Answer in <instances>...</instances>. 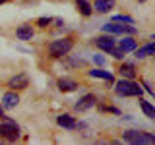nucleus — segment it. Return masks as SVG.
Returning a JSON list of instances; mask_svg holds the SVG:
<instances>
[{
  "instance_id": "6e6552de",
  "label": "nucleus",
  "mask_w": 155,
  "mask_h": 145,
  "mask_svg": "<svg viewBox=\"0 0 155 145\" xmlns=\"http://www.w3.org/2000/svg\"><path fill=\"white\" fill-rule=\"evenodd\" d=\"M93 105H95V97L93 95H84V97L78 99V103L74 105V108L78 110V112H85V110L93 108Z\"/></svg>"
},
{
  "instance_id": "ddd939ff",
  "label": "nucleus",
  "mask_w": 155,
  "mask_h": 145,
  "mask_svg": "<svg viewBox=\"0 0 155 145\" xmlns=\"http://www.w3.org/2000/svg\"><path fill=\"white\" fill-rule=\"evenodd\" d=\"M136 45H138V41L132 37V35H128V37H122L118 41V47L122 48L124 52H132V50H136Z\"/></svg>"
},
{
  "instance_id": "7ed1b4c3",
  "label": "nucleus",
  "mask_w": 155,
  "mask_h": 145,
  "mask_svg": "<svg viewBox=\"0 0 155 145\" xmlns=\"http://www.w3.org/2000/svg\"><path fill=\"white\" fill-rule=\"evenodd\" d=\"M122 139L128 143H134V145H151L155 143V134H147V132H136V130H128V132L122 134Z\"/></svg>"
},
{
  "instance_id": "1a4fd4ad",
  "label": "nucleus",
  "mask_w": 155,
  "mask_h": 145,
  "mask_svg": "<svg viewBox=\"0 0 155 145\" xmlns=\"http://www.w3.org/2000/svg\"><path fill=\"white\" fill-rule=\"evenodd\" d=\"M18 105H19V97L16 91H8L2 97V108H16Z\"/></svg>"
},
{
  "instance_id": "f8f14e48",
  "label": "nucleus",
  "mask_w": 155,
  "mask_h": 145,
  "mask_svg": "<svg viewBox=\"0 0 155 145\" xmlns=\"http://www.w3.org/2000/svg\"><path fill=\"white\" fill-rule=\"evenodd\" d=\"M56 122H58V126H62V128H66V130H74L76 126H78L76 118H74V116H70V114H60L56 118Z\"/></svg>"
},
{
  "instance_id": "423d86ee",
  "label": "nucleus",
  "mask_w": 155,
  "mask_h": 145,
  "mask_svg": "<svg viewBox=\"0 0 155 145\" xmlns=\"http://www.w3.org/2000/svg\"><path fill=\"white\" fill-rule=\"evenodd\" d=\"M93 43H95V47H99L101 50H105V52H109L113 47H116V41H114V37L110 35V33H107V35H101V37H95Z\"/></svg>"
},
{
  "instance_id": "aec40b11",
  "label": "nucleus",
  "mask_w": 155,
  "mask_h": 145,
  "mask_svg": "<svg viewBox=\"0 0 155 145\" xmlns=\"http://www.w3.org/2000/svg\"><path fill=\"white\" fill-rule=\"evenodd\" d=\"M113 21H116V23H126V25H134V19L130 18V16H122V14L113 16Z\"/></svg>"
},
{
  "instance_id": "20e7f679",
  "label": "nucleus",
  "mask_w": 155,
  "mask_h": 145,
  "mask_svg": "<svg viewBox=\"0 0 155 145\" xmlns=\"http://www.w3.org/2000/svg\"><path fill=\"white\" fill-rule=\"evenodd\" d=\"M19 137V126L14 122V120H4L0 122V139L4 141H16Z\"/></svg>"
},
{
  "instance_id": "6ab92c4d",
  "label": "nucleus",
  "mask_w": 155,
  "mask_h": 145,
  "mask_svg": "<svg viewBox=\"0 0 155 145\" xmlns=\"http://www.w3.org/2000/svg\"><path fill=\"white\" fill-rule=\"evenodd\" d=\"M76 6L84 16H91V12H93V6H91L87 0H76Z\"/></svg>"
},
{
  "instance_id": "5701e85b",
  "label": "nucleus",
  "mask_w": 155,
  "mask_h": 145,
  "mask_svg": "<svg viewBox=\"0 0 155 145\" xmlns=\"http://www.w3.org/2000/svg\"><path fill=\"white\" fill-rule=\"evenodd\" d=\"M93 62H95L97 66H103L107 60H105V56H103V54H93Z\"/></svg>"
},
{
  "instance_id": "393cba45",
  "label": "nucleus",
  "mask_w": 155,
  "mask_h": 145,
  "mask_svg": "<svg viewBox=\"0 0 155 145\" xmlns=\"http://www.w3.org/2000/svg\"><path fill=\"white\" fill-rule=\"evenodd\" d=\"M0 118H4V114H2V105H0Z\"/></svg>"
},
{
  "instance_id": "b1692460",
  "label": "nucleus",
  "mask_w": 155,
  "mask_h": 145,
  "mask_svg": "<svg viewBox=\"0 0 155 145\" xmlns=\"http://www.w3.org/2000/svg\"><path fill=\"white\" fill-rule=\"evenodd\" d=\"M143 87H145V89H147V91H149L151 95H155V91L151 89V87H149V83H147V81H143Z\"/></svg>"
},
{
  "instance_id": "f257e3e1",
  "label": "nucleus",
  "mask_w": 155,
  "mask_h": 145,
  "mask_svg": "<svg viewBox=\"0 0 155 145\" xmlns=\"http://www.w3.org/2000/svg\"><path fill=\"white\" fill-rule=\"evenodd\" d=\"M114 91L120 97H140L143 89L140 87V83H136L134 79H126V77H122L120 81L114 83Z\"/></svg>"
},
{
  "instance_id": "0eeeda50",
  "label": "nucleus",
  "mask_w": 155,
  "mask_h": 145,
  "mask_svg": "<svg viewBox=\"0 0 155 145\" xmlns=\"http://www.w3.org/2000/svg\"><path fill=\"white\" fill-rule=\"evenodd\" d=\"M29 85V77L27 74H18V76H14V77H10L8 79V87L10 89H25V87Z\"/></svg>"
},
{
  "instance_id": "dca6fc26",
  "label": "nucleus",
  "mask_w": 155,
  "mask_h": 145,
  "mask_svg": "<svg viewBox=\"0 0 155 145\" xmlns=\"http://www.w3.org/2000/svg\"><path fill=\"white\" fill-rule=\"evenodd\" d=\"M153 47H155V43H149V45H143V47L136 48V50H134L136 58H145V56H153Z\"/></svg>"
},
{
  "instance_id": "2eb2a0df",
  "label": "nucleus",
  "mask_w": 155,
  "mask_h": 145,
  "mask_svg": "<svg viewBox=\"0 0 155 145\" xmlns=\"http://www.w3.org/2000/svg\"><path fill=\"white\" fill-rule=\"evenodd\" d=\"M16 37L19 39V41H31V39H33V29H31V25H19L16 29Z\"/></svg>"
},
{
  "instance_id": "cd10ccee",
  "label": "nucleus",
  "mask_w": 155,
  "mask_h": 145,
  "mask_svg": "<svg viewBox=\"0 0 155 145\" xmlns=\"http://www.w3.org/2000/svg\"><path fill=\"white\" fill-rule=\"evenodd\" d=\"M140 2H143V0H140Z\"/></svg>"
},
{
  "instance_id": "bb28decb",
  "label": "nucleus",
  "mask_w": 155,
  "mask_h": 145,
  "mask_svg": "<svg viewBox=\"0 0 155 145\" xmlns=\"http://www.w3.org/2000/svg\"><path fill=\"white\" fill-rule=\"evenodd\" d=\"M151 39H153V41H155V33H153V35H151Z\"/></svg>"
},
{
  "instance_id": "39448f33",
  "label": "nucleus",
  "mask_w": 155,
  "mask_h": 145,
  "mask_svg": "<svg viewBox=\"0 0 155 145\" xmlns=\"http://www.w3.org/2000/svg\"><path fill=\"white\" fill-rule=\"evenodd\" d=\"M103 31L105 33H110V35H134L136 33V27L134 25H126V23H116V21H110V23H105L103 25Z\"/></svg>"
},
{
  "instance_id": "412c9836",
  "label": "nucleus",
  "mask_w": 155,
  "mask_h": 145,
  "mask_svg": "<svg viewBox=\"0 0 155 145\" xmlns=\"http://www.w3.org/2000/svg\"><path fill=\"white\" fill-rule=\"evenodd\" d=\"M109 54H113L114 58H118V60H120V58H124V54H126V52L122 50V48H116V47H113V48H110V50H109Z\"/></svg>"
},
{
  "instance_id": "4be33fe9",
  "label": "nucleus",
  "mask_w": 155,
  "mask_h": 145,
  "mask_svg": "<svg viewBox=\"0 0 155 145\" xmlns=\"http://www.w3.org/2000/svg\"><path fill=\"white\" fill-rule=\"evenodd\" d=\"M48 23H52V18H39L37 19V25L39 27H47Z\"/></svg>"
},
{
  "instance_id": "f3484780",
  "label": "nucleus",
  "mask_w": 155,
  "mask_h": 145,
  "mask_svg": "<svg viewBox=\"0 0 155 145\" xmlns=\"http://www.w3.org/2000/svg\"><path fill=\"white\" fill-rule=\"evenodd\" d=\"M140 108L143 110V114L147 116V118H151L155 120V106L149 103V101H145V99H140Z\"/></svg>"
},
{
  "instance_id": "4468645a",
  "label": "nucleus",
  "mask_w": 155,
  "mask_h": 145,
  "mask_svg": "<svg viewBox=\"0 0 155 145\" xmlns=\"http://www.w3.org/2000/svg\"><path fill=\"white\" fill-rule=\"evenodd\" d=\"M91 77H99V79H105L107 83H114V76L110 74V72H105V70H101V68H95V70H91V72H87Z\"/></svg>"
},
{
  "instance_id": "f03ea898",
  "label": "nucleus",
  "mask_w": 155,
  "mask_h": 145,
  "mask_svg": "<svg viewBox=\"0 0 155 145\" xmlns=\"http://www.w3.org/2000/svg\"><path fill=\"white\" fill-rule=\"evenodd\" d=\"M72 47H74L72 39H68V37L56 39V41H52L51 45H48V56L51 58H62L72 50Z\"/></svg>"
},
{
  "instance_id": "a878e982",
  "label": "nucleus",
  "mask_w": 155,
  "mask_h": 145,
  "mask_svg": "<svg viewBox=\"0 0 155 145\" xmlns=\"http://www.w3.org/2000/svg\"><path fill=\"white\" fill-rule=\"evenodd\" d=\"M8 2V0H0V4H6Z\"/></svg>"
},
{
  "instance_id": "9b49d317",
  "label": "nucleus",
  "mask_w": 155,
  "mask_h": 145,
  "mask_svg": "<svg viewBox=\"0 0 155 145\" xmlns=\"http://www.w3.org/2000/svg\"><path fill=\"white\" fill-rule=\"evenodd\" d=\"M114 6V0H95L93 2V10L97 14H107L110 12V8Z\"/></svg>"
},
{
  "instance_id": "9d476101",
  "label": "nucleus",
  "mask_w": 155,
  "mask_h": 145,
  "mask_svg": "<svg viewBox=\"0 0 155 145\" xmlns=\"http://www.w3.org/2000/svg\"><path fill=\"white\" fill-rule=\"evenodd\" d=\"M58 89L62 91V93H70V91H76L78 87V81H74V79H70V77H60V79H58Z\"/></svg>"
},
{
  "instance_id": "a211bd4d",
  "label": "nucleus",
  "mask_w": 155,
  "mask_h": 145,
  "mask_svg": "<svg viewBox=\"0 0 155 145\" xmlns=\"http://www.w3.org/2000/svg\"><path fill=\"white\" fill-rule=\"evenodd\" d=\"M118 72H120V76H122V77H126V79H134V77H136V66L134 64H128V62L120 66Z\"/></svg>"
}]
</instances>
